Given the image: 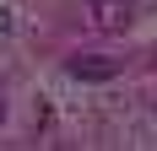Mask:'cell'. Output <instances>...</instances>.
<instances>
[{
  "label": "cell",
  "mask_w": 157,
  "mask_h": 151,
  "mask_svg": "<svg viewBox=\"0 0 157 151\" xmlns=\"http://www.w3.org/2000/svg\"><path fill=\"white\" fill-rule=\"evenodd\" d=\"M81 22L103 38H114L136 22V0H81Z\"/></svg>",
  "instance_id": "cell-1"
},
{
  "label": "cell",
  "mask_w": 157,
  "mask_h": 151,
  "mask_svg": "<svg viewBox=\"0 0 157 151\" xmlns=\"http://www.w3.org/2000/svg\"><path fill=\"white\" fill-rule=\"evenodd\" d=\"M65 76H76V81H114V76H119V60L76 54V60H65Z\"/></svg>",
  "instance_id": "cell-2"
},
{
  "label": "cell",
  "mask_w": 157,
  "mask_h": 151,
  "mask_svg": "<svg viewBox=\"0 0 157 151\" xmlns=\"http://www.w3.org/2000/svg\"><path fill=\"white\" fill-rule=\"evenodd\" d=\"M0 32H11V11H6V6H0Z\"/></svg>",
  "instance_id": "cell-3"
},
{
  "label": "cell",
  "mask_w": 157,
  "mask_h": 151,
  "mask_svg": "<svg viewBox=\"0 0 157 151\" xmlns=\"http://www.w3.org/2000/svg\"><path fill=\"white\" fill-rule=\"evenodd\" d=\"M0 119H6V103H0Z\"/></svg>",
  "instance_id": "cell-4"
}]
</instances>
